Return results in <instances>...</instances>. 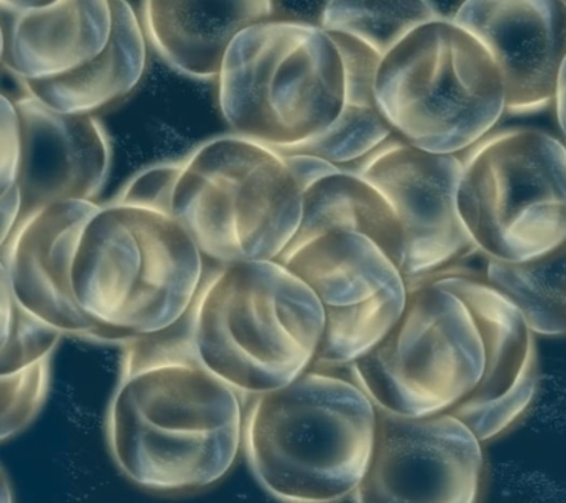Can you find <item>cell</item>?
Instances as JSON below:
<instances>
[{
    "instance_id": "cell-8",
    "label": "cell",
    "mask_w": 566,
    "mask_h": 503,
    "mask_svg": "<svg viewBox=\"0 0 566 503\" xmlns=\"http://www.w3.org/2000/svg\"><path fill=\"white\" fill-rule=\"evenodd\" d=\"M458 205L478 253L526 262L566 242V147L544 132H500L462 160Z\"/></svg>"
},
{
    "instance_id": "cell-17",
    "label": "cell",
    "mask_w": 566,
    "mask_h": 503,
    "mask_svg": "<svg viewBox=\"0 0 566 503\" xmlns=\"http://www.w3.org/2000/svg\"><path fill=\"white\" fill-rule=\"evenodd\" d=\"M2 64L21 82L73 72L95 59L113 29L111 0H55L40 8L0 2Z\"/></svg>"
},
{
    "instance_id": "cell-22",
    "label": "cell",
    "mask_w": 566,
    "mask_h": 503,
    "mask_svg": "<svg viewBox=\"0 0 566 503\" xmlns=\"http://www.w3.org/2000/svg\"><path fill=\"white\" fill-rule=\"evenodd\" d=\"M438 17L429 0H327L321 28L349 34L384 59L407 34Z\"/></svg>"
},
{
    "instance_id": "cell-11",
    "label": "cell",
    "mask_w": 566,
    "mask_h": 503,
    "mask_svg": "<svg viewBox=\"0 0 566 503\" xmlns=\"http://www.w3.org/2000/svg\"><path fill=\"white\" fill-rule=\"evenodd\" d=\"M482 441L451 412L407 417L376 408L369 465L353 501L472 503L484 471Z\"/></svg>"
},
{
    "instance_id": "cell-20",
    "label": "cell",
    "mask_w": 566,
    "mask_h": 503,
    "mask_svg": "<svg viewBox=\"0 0 566 503\" xmlns=\"http://www.w3.org/2000/svg\"><path fill=\"white\" fill-rule=\"evenodd\" d=\"M331 229L370 238L401 268L405 235L400 220L382 192L357 171L339 169L305 189L303 214L292 241Z\"/></svg>"
},
{
    "instance_id": "cell-3",
    "label": "cell",
    "mask_w": 566,
    "mask_h": 503,
    "mask_svg": "<svg viewBox=\"0 0 566 503\" xmlns=\"http://www.w3.org/2000/svg\"><path fill=\"white\" fill-rule=\"evenodd\" d=\"M199 360L241 395L276 390L313 368L325 311L279 260L224 264L186 316Z\"/></svg>"
},
{
    "instance_id": "cell-28",
    "label": "cell",
    "mask_w": 566,
    "mask_h": 503,
    "mask_svg": "<svg viewBox=\"0 0 566 503\" xmlns=\"http://www.w3.org/2000/svg\"><path fill=\"white\" fill-rule=\"evenodd\" d=\"M287 166L294 175L296 184L301 191L312 187L317 180L325 178L327 175L335 174L340 169L339 166L334 165L326 158L314 156L308 153H286L283 154Z\"/></svg>"
},
{
    "instance_id": "cell-18",
    "label": "cell",
    "mask_w": 566,
    "mask_h": 503,
    "mask_svg": "<svg viewBox=\"0 0 566 503\" xmlns=\"http://www.w3.org/2000/svg\"><path fill=\"white\" fill-rule=\"evenodd\" d=\"M273 0H144L142 20L155 51L176 72L217 78L234 39L272 19Z\"/></svg>"
},
{
    "instance_id": "cell-10",
    "label": "cell",
    "mask_w": 566,
    "mask_h": 503,
    "mask_svg": "<svg viewBox=\"0 0 566 503\" xmlns=\"http://www.w3.org/2000/svg\"><path fill=\"white\" fill-rule=\"evenodd\" d=\"M312 289L325 329L312 369L348 368L392 329L405 312L407 282L370 238L331 229L294 240L277 258Z\"/></svg>"
},
{
    "instance_id": "cell-23",
    "label": "cell",
    "mask_w": 566,
    "mask_h": 503,
    "mask_svg": "<svg viewBox=\"0 0 566 503\" xmlns=\"http://www.w3.org/2000/svg\"><path fill=\"white\" fill-rule=\"evenodd\" d=\"M391 130L376 101L344 98L334 125L321 138L296 153L314 154L336 166L348 165L363 160L387 143Z\"/></svg>"
},
{
    "instance_id": "cell-25",
    "label": "cell",
    "mask_w": 566,
    "mask_h": 503,
    "mask_svg": "<svg viewBox=\"0 0 566 503\" xmlns=\"http://www.w3.org/2000/svg\"><path fill=\"white\" fill-rule=\"evenodd\" d=\"M61 331L31 315L17 303L15 315L0 347V374L13 373L51 357L62 337Z\"/></svg>"
},
{
    "instance_id": "cell-13",
    "label": "cell",
    "mask_w": 566,
    "mask_h": 503,
    "mask_svg": "<svg viewBox=\"0 0 566 503\" xmlns=\"http://www.w3.org/2000/svg\"><path fill=\"white\" fill-rule=\"evenodd\" d=\"M429 281L458 294L480 331L484 370L476 387L450 412L486 443L520 421L537 395L535 334L522 313L489 282L463 275Z\"/></svg>"
},
{
    "instance_id": "cell-27",
    "label": "cell",
    "mask_w": 566,
    "mask_h": 503,
    "mask_svg": "<svg viewBox=\"0 0 566 503\" xmlns=\"http://www.w3.org/2000/svg\"><path fill=\"white\" fill-rule=\"evenodd\" d=\"M0 103V192L17 184L21 160V123L15 103Z\"/></svg>"
},
{
    "instance_id": "cell-26",
    "label": "cell",
    "mask_w": 566,
    "mask_h": 503,
    "mask_svg": "<svg viewBox=\"0 0 566 503\" xmlns=\"http://www.w3.org/2000/svg\"><path fill=\"white\" fill-rule=\"evenodd\" d=\"M184 161L163 163L133 176L115 202L172 214V197Z\"/></svg>"
},
{
    "instance_id": "cell-31",
    "label": "cell",
    "mask_w": 566,
    "mask_h": 503,
    "mask_svg": "<svg viewBox=\"0 0 566 503\" xmlns=\"http://www.w3.org/2000/svg\"><path fill=\"white\" fill-rule=\"evenodd\" d=\"M0 2L9 3L17 8H40L55 2V0H0Z\"/></svg>"
},
{
    "instance_id": "cell-15",
    "label": "cell",
    "mask_w": 566,
    "mask_h": 503,
    "mask_svg": "<svg viewBox=\"0 0 566 503\" xmlns=\"http://www.w3.org/2000/svg\"><path fill=\"white\" fill-rule=\"evenodd\" d=\"M454 20L502 70L506 113L553 104L566 60V0H464Z\"/></svg>"
},
{
    "instance_id": "cell-9",
    "label": "cell",
    "mask_w": 566,
    "mask_h": 503,
    "mask_svg": "<svg viewBox=\"0 0 566 503\" xmlns=\"http://www.w3.org/2000/svg\"><path fill=\"white\" fill-rule=\"evenodd\" d=\"M405 312L349 379L376 408L407 417L450 412L476 387L484 347L467 303L432 281L407 284Z\"/></svg>"
},
{
    "instance_id": "cell-12",
    "label": "cell",
    "mask_w": 566,
    "mask_h": 503,
    "mask_svg": "<svg viewBox=\"0 0 566 503\" xmlns=\"http://www.w3.org/2000/svg\"><path fill=\"white\" fill-rule=\"evenodd\" d=\"M356 170L387 198L405 235L400 268L407 284L437 277L476 253L458 205L462 160L410 143H384Z\"/></svg>"
},
{
    "instance_id": "cell-5",
    "label": "cell",
    "mask_w": 566,
    "mask_h": 503,
    "mask_svg": "<svg viewBox=\"0 0 566 503\" xmlns=\"http://www.w3.org/2000/svg\"><path fill=\"white\" fill-rule=\"evenodd\" d=\"M217 81L230 129L282 154L321 138L345 98L334 39L321 25L296 21L268 20L239 34Z\"/></svg>"
},
{
    "instance_id": "cell-1",
    "label": "cell",
    "mask_w": 566,
    "mask_h": 503,
    "mask_svg": "<svg viewBox=\"0 0 566 503\" xmlns=\"http://www.w3.org/2000/svg\"><path fill=\"white\" fill-rule=\"evenodd\" d=\"M132 339L106 409L119 472L139 489L189 493L232 470L243 443L241 392L199 360L185 337Z\"/></svg>"
},
{
    "instance_id": "cell-29",
    "label": "cell",
    "mask_w": 566,
    "mask_h": 503,
    "mask_svg": "<svg viewBox=\"0 0 566 503\" xmlns=\"http://www.w3.org/2000/svg\"><path fill=\"white\" fill-rule=\"evenodd\" d=\"M0 211H2V240H0L2 245L11 237L22 216V198L17 185L0 192Z\"/></svg>"
},
{
    "instance_id": "cell-7",
    "label": "cell",
    "mask_w": 566,
    "mask_h": 503,
    "mask_svg": "<svg viewBox=\"0 0 566 503\" xmlns=\"http://www.w3.org/2000/svg\"><path fill=\"white\" fill-rule=\"evenodd\" d=\"M301 214L303 191L283 154L241 135L195 149L172 197V216L220 266L277 260Z\"/></svg>"
},
{
    "instance_id": "cell-14",
    "label": "cell",
    "mask_w": 566,
    "mask_h": 503,
    "mask_svg": "<svg viewBox=\"0 0 566 503\" xmlns=\"http://www.w3.org/2000/svg\"><path fill=\"white\" fill-rule=\"evenodd\" d=\"M95 201L70 200L24 216L2 244V269L24 311L62 334L106 338L80 307L73 264L84 228L99 210Z\"/></svg>"
},
{
    "instance_id": "cell-24",
    "label": "cell",
    "mask_w": 566,
    "mask_h": 503,
    "mask_svg": "<svg viewBox=\"0 0 566 503\" xmlns=\"http://www.w3.org/2000/svg\"><path fill=\"white\" fill-rule=\"evenodd\" d=\"M51 357L13 373L0 374V440L8 441L25 430L46 400Z\"/></svg>"
},
{
    "instance_id": "cell-19",
    "label": "cell",
    "mask_w": 566,
    "mask_h": 503,
    "mask_svg": "<svg viewBox=\"0 0 566 503\" xmlns=\"http://www.w3.org/2000/svg\"><path fill=\"white\" fill-rule=\"evenodd\" d=\"M113 29L104 50L62 76L21 82L27 95L69 114H92L130 94L146 67L145 30L127 0H111Z\"/></svg>"
},
{
    "instance_id": "cell-6",
    "label": "cell",
    "mask_w": 566,
    "mask_h": 503,
    "mask_svg": "<svg viewBox=\"0 0 566 503\" xmlns=\"http://www.w3.org/2000/svg\"><path fill=\"white\" fill-rule=\"evenodd\" d=\"M375 95L407 143L440 154L473 147L506 113L493 55L458 21L442 17L419 25L380 60Z\"/></svg>"
},
{
    "instance_id": "cell-30",
    "label": "cell",
    "mask_w": 566,
    "mask_h": 503,
    "mask_svg": "<svg viewBox=\"0 0 566 503\" xmlns=\"http://www.w3.org/2000/svg\"><path fill=\"white\" fill-rule=\"evenodd\" d=\"M553 104H555L556 108L557 123H559L562 134H564L566 139V60L564 67L560 70L559 82H557V90Z\"/></svg>"
},
{
    "instance_id": "cell-21",
    "label": "cell",
    "mask_w": 566,
    "mask_h": 503,
    "mask_svg": "<svg viewBox=\"0 0 566 503\" xmlns=\"http://www.w3.org/2000/svg\"><path fill=\"white\" fill-rule=\"evenodd\" d=\"M485 260L484 281L522 313L535 335L566 337V242L526 262Z\"/></svg>"
},
{
    "instance_id": "cell-4",
    "label": "cell",
    "mask_w": 566,
    "mask_h": 503,
    "mask_svg": "<svg viewBox=\"0 0 566 503\" xmlns=\"http://www.w3.org/2000/svg\"><path fill=\"white\" fill-rule=\"evenodd\" d=\"M203 259L175 216L113 201L99 207L80 238L75 298L106 338L167 333L201 290Z\"/></svg>"
},
{
    "instance_id": "cell-2",
    "label": "cell",
    "mask_w": 566,
    "mask_h": 503,
    "mask_svg": "<svg viewBox=\"0 0 566 503\" xmlns=\"http://www.w3.org/2000/svg\"><path fill=\"white\" fill-rule=\"evenodd\" d=\"M376 406L352 379L310 369L254 396L243 419L248 465L256 483L283 502L353 497L369 465Z\"/></svg>"
},
{
    "instance_id": "cell-16",
    "label": "cell",
    "mask_w": 566,
    "mask_h": 503,
    "mask_svg": "<svg viewBox=\"0 0 566 503\" xmlns=\"http://www.w3.org/2000/svg\"><path fill=\"white\" fill-rule=\"evenodd\" d=\"M22 216L53 202L95 201L108 178L111 151L92 114L60 113L34 96L18 99Z\"/></svg>"
}]
</instances>
